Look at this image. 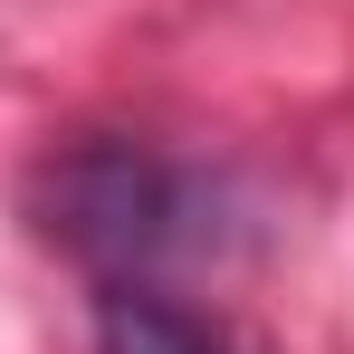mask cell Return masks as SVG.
<instances>
[{
    "label": "cell",
    "instance_id": "obj_1",
    "mask_svg": "<svg viewBox=\"0 0 354 354\" xmlns=\"http://www.w3.org/2000/svg\"><path fill=\"white\" fill-rule=\"evenodd\" d=\"M192 211H201L192 182L163 153H144V144H86V153H67L48 173V230L86 268H106L115 288H144L153 268H173L201 239Z\"/></svg>",
    "mask_w": 354,
    "mask_h": 354
},
{
    "label": "cell",
    "instance_id": "obj_2",
    "mask_svg": "<svg viewBox=\"0 0 354 354\" xmlns=\"http://www.w3.org/2000/svg\"><path fill=\"white\" fill-rule=\"evenodd\" d=\"M96 345L106 354H221V335H211L192 306L153 297V288H115L106 316H96Z\"/></svg>",
    "mask_w": 354,
    "mask_h": 354
}]
</instances>
